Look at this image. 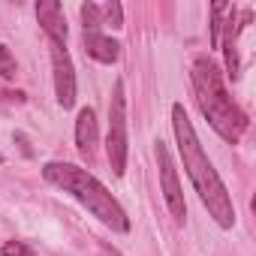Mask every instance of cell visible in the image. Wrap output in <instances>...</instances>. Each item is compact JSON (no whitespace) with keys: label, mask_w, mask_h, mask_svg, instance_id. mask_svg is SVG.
Masks as SVG:
<instances>
[{"label":"cell","mask_w":256,"mask_h":256,"mask_svg":"<svg viewBox=\"0 0 256 256\" xmlns=\"http://www.w3.org/2000/svg\"><path fill=\"white\" fill-rule=\"evenodd\" d=\"M82 22H84V34H100V28H102L100 6H94V4H82Z\"/></svg>","instance_id":"cell-10"},{"label":"cell","mask_w":256,"mask_h":256,"mask_svg":"<svg viewBox=\"0 0 256 256\" xmlns=\"http://www.w3.org/2000/svg\"><path fill=\"white\" fill-rule=\"evenodd\" d=\"M0 256H30V247L22 244V241H6L0 247Z\"/></svg>","instance_id":"cell-14"},{"label":"cell","mask_w":256,"mask_h":256,"mask_svg":"<svg viewBox=\"0 0 256 256\" xmlns=\"http://www.w3.org/2000/svg\"><path fill=\"white\" fill-rule=\"evenodd\" d=\"M76 148L84 160H94V151H96V114L94 108H82L78 118H76Z\"/></svg>","instance_id":"cell-8"},{"label":"cell","mask_w":256,"mask_h":256,"mask_svg":"<svg viewBox=\"0 0 256 256\" xmlns=\"http://www.w3.org/2000/svg\"><path fill=\"white\" fill-rule=\"evenodd\" d=\"M52 66H54V94L64 108L76 106V70L72 58L60 42H52Z\"/></svg>","instance_id":"cell-6"},{"label":"cell","mask_w":256,"mask_h":256,"mask_svg":"<svg viewBox=\"0 0 256 256\" xmlns=\"http://www.w3.org/2000/svg\"><path fill=\"white\" fill-rule=\"evenodd\" d=\"M193 90H196V102L202 108V114L208 118V124L220 133V139L226 142H238L247 130V114L238 108V102L229 96L226 84H223V76L217 70V64L205 54H199L193 60Z\"/></svg>","instance_id":"cell-2"},{"label":"cell","mask_w":256,"mask_h":256,"mask_svg":"<svg viewBox=\"0 0 256 256\" xmlns=\"http://www.w3.org/2000/svg\"><path fill=\"white\" fill-rule=\"evenodd\" d=\"M223 10H226V0L211 4V48H220V28H223L220 16H223Z\"/></svg>","instance_id":"cell-11"},{"label":"cell","mask_w":256,"mask_h":256,"mask_svg":"<svg viewBox=\"0 0 256 256\" xmlns=\"http://www.w3.org/2000/svg\"><path fill=\"white\" fill-rule=\"evenodd\" d=\"M172 130H175V139H178V151H181L184 169H187V175H190V181H193L202 205L217 220V226L232 229V223H235L232 196L226 193V184L220 181L217 169L205 157L202 142H199V136H196V130H193V124H190V118H187V112H184L181 102L172 106Z\"/></svg>","instance_id":"cell-1"},{"label":"cell","mask_w":256,"mask_h":256,"mask_svg":"<svg viewBox=\"0 0 256 256\" xmlns=\"http://www.w3.org/2000/svg\"><path fill=\"white\" fill-rule=\"evenodd\" d=\"M0 163H4V154H0Z\"/></svg>","instance_id":"cell-15"},{"label":"cell","mask_w":256,"mask_h":256,"mask_svg":"<svg viewBox=\"0 0 256 256\" xmlns=\"http://www.w3.org/2000/svg\"><path fill=\"white\" fill-rule=\"evenodd\" d=\"M126 96H124V82H114L112 102H108V139H106V154L112 172L120 178L126 172Z\"/></svg>","instance_id":"cell-4"},{"label":"cell","mask_w":256,"mask_h":256,"mask_svg":"<svg viewBox=\"0 0 256 256\" xmlns=\"http://www.w3.org/2000/svg\"><path fill=\"white\" fill-rule=\"evenodd\" d=\"M157 166H160V187H163V199L172 211L175 220H184L187 217V205H184V196H181V184H178V172H175V163H172V154L163 142H157Z\"/></svg>","instance_id":"cell-5"},{"label":"cell","mask_w":256,"mask_h":256,"mask_svg":"<svg viewBox=\"0 0 256 256\" xmlns=\"http://www.w3.org/2000/svg\"><path fill=\"white\" fill-rule=\"evenodd\" d=\"M36 18L42 24V30L52 36V42H66V18L58 0H40L36 4Z\"/></svg>","instance_id":"cell-7"},{"label":"cell","mask_w":256,"mask_h":256,"mask_svg":"<svg viewBox=\"0 0 256 256\" xmlns=\"http://www.w3.org/2000/svg\"><path fill=\"white\" fill-rule=\"evenodd\" d=\"M42 178L66 193H72L94 217H100L108 229L114 232H130V217L120 208V202L84 169L72 166V163H46L42 166Z\"/></svg>","instance_id":"cell-3"},{"label":"cell","mask_w":256,"mask_h":256,"mask_svg":"<svg viewBox=\"0 0 256 256\" xmlns=\"http://www.w3.org/2000/svg\"><path fill=\"white\" fill-rule=\"evenodd\" d=\"M100 16H102V24H112L114 30H118V28H124V6L118 4V0L106 4V6L100 10Z\"/></svg>","instance_id":"cell-12"},{"label":"cell","mask_w":256,"mask_h":256,"mask_svg":"<svg viewBox=\"0 0 256 256\" xmlns=\"http://www.w3.org/2000/svg\"><path fill=\"white\" fill-rule=\"evenodd\" d=\"M16 72H18V64L12 58V52L0 42V76H4V78H16Z\"/></svg>","instance_id":"cell-13"},{"label":"cell","mask_w":256,"mask_h":256,"mask_svg":"<svg viewBox=\"0 0 256 256\" xmlns=\"http://www.w3.org/2000/svg\"><path fill=\"white\" fill-rule=\"evenodd\" d=\"M84 52L100 64H114L120 58V42H114L112 36H102V34H84Z\"/></svg>","instance_id":"cell-9"}]
</instances>
